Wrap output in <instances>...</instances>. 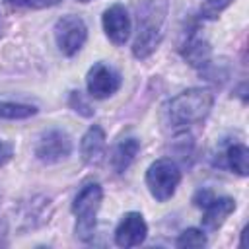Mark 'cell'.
I'll return each instance as SVG.
<instances>
[{
  "label": "cell",
  "mask_w": 249,
  "mask_h": 249,
  "mask_svg": "<svg viewBox=\"0 0 249 249\" xmlns=\"http://www.w3.org/2000/svg\"><path fill=\"white\" fill-rule=\"evenodd\" d=\"M167 12L165 0H146L138 6V35L132 43V54L136 58H148L161 41V27Z\"/></svg>",
  "instance_id": "1"
},
{
  "label": "cell",
  "mask_w": 249,
  "mask_h": 249,
  "mask_svg": "<svg viewBox=\"0 0 249 249\" xmlns=\"http://www.w3.org/2000/svg\"><path fill=\"white\" fill-rule=\"evenodd\" d=\"M214 97L208 89L191 88L177 93L167 103V119L173 126H191L204 121L212 109Z\"/></svg>",
  "instance_id": "2"
},
{
  "label": "cell",
  "mask_w": 249,
  "mask_h": 249,
  "mask_svg": "<svg viewBox=\"0 0 249 249\" xmlns=\"http://www.w3.org/2000/svg\"><path fill=\"white\" fill-rule=\"evenodd\" d=\"M103 200V191L99 183H86L72 202V212L76 216V237L89 241L95 230V216Z\"/></svg>",
  "instance_id": "3"
},
{
  "label": "cell",
  "mask_w": 249,
  "mask_h": 249,
  "mask_svg": "<svg viewBox=\"0 0 249 249\" xmlns=\"http://www.w3.org/2000/svg\"><path fill=\"white\" fill-rule=\"evenodd\" d=\"M179 181H181V171L177 163L171 161L169 158L156 160L154 163H150L146 171V185L150 189V195L160 202H165L175 195Z\"/></svg>",
  "instance_id": "4"
},
{
  "label": "cell",
  "mask_w": 249,
  "mask_h": 249,
  "mask_svg": "<svg viewBox=\"0 0 249 249\" xmlns=\"http://www.w3.org/2000/svg\"><path fill=\"white\" fill-rule=\"evenodd\" d=\"M86 39H88V27L82 18L68 14L54 23V41L62 54L66 56L76 54L84 47Z\"/></svg>",
  "instance_id": "5"
},
{
  "label": "cell",
  "mask_w": 249,
  "mask_h": 249,
  "mask_svg": "<svg viewBox=\"0 0 249 249\" xmlns=\"http://www.w3.org/2000/svg\"><path fill=\"white\" fill-rule=\"evenodd\" d=\"M70 152H72V140L60 128H51L43 132L35 146V156L43 163H56L60 160H66Z\"/></svg>",
  "instance_id": "6"
},
{
  "label": "cell",
  "mask_w": 249,
  "mask_h": 249,
  "mask_svg": "<svg viewBox=\"0 0 249 249\" xmlns=\"http://www.w3.org/2000/svg\"><path fill=\"white\" fill-rule=\"evenodd\" d=\"M86 88L88 93L95 99H105L111 97L113 93H117V89L121 88V76L115 68L97 62L89 68L88 76H86Z\"/></svg>",
  "instance_id": "7"
},
{
  "label": "cell",
  "mask_w": 249,
  "mask_h": 249,
  "mask_svg": "<svg viewBox=\"0 0 249 249\" xmlns=\"http://www.w3.org/2000/svg\"><path fill=\"white\" fill-rule=\"evenodd\" d=\"M148 235L146 220L140 212H126L115 228V243L119 247H136Z\"/></svg>",
  "instance_id": "8"
},
{
  "label": "cell",
  "mask_w": 249,
  "mask_h": 249,
  "mask_svg": "<svg viewBox=\"0 0 249 249\" xmlns=\"http://www.w3.org/2000/svg\"><path fill=\"white\" fill-rule=\"evenodd\" d=\"M103 31L105 35L115 43V45H124L128 35H130V18L128 12L123 4H113L103 12L101 18Z\"/></svg>",
  "instance_id": "9"
},
{
  "label": "cell",
  "mask_w": 249,
  "mask_h": 249,
  "mask_svg": "<svg viewBox=\"0 0 249 249\" xmlns=\"http://www.w3.org/2000/svg\"><path fill=\"white\" fill-rule=\"evenodd\" d=\"M204 214H202V226L208 231H216L226 218L235 210V200L231 196H212L204 206Z\"/></svg>",
  "instance_id": "10"
},
{
  "label": "cell",
  "mask_w": 249,
  "mask_h": 249,
  "mask_svg": "<svg viewBox=\"0 0 249 249\" xmlns=\"http://www.w3.org/2000/svg\"><path fill=\"white\" fill-rule=\"evenodd\" d=\"M80 154L86 163H97L105 154V132L99 124H91L80 140Z\"/></svg>",
  "instance_id": "11"
},
{
  "label": "cell",
  "mask_w": 249,
  "mask_h": 249,
  "mask_svg": "<svg viewBox=\"0 0 249 249\" xmlns=\"http://www.w3.org/2000/svg\"><path fill=\"white\" fill-rule=\"evenodd\" d=\"M138 150H140V142L136 138H124V140H121L115 146L113 154H111V165H113V169L117 173H124L128 169V165L134 161Z\"/></svg>",
  "instance_id": "12"
},
{
  "label": "cell",
  "mask_w": 249,
  "mask_h": 249,
  "mask_svg": "<svg viewBox=\"0 0 249 249\" xmlns=\"http://www.w3.org/2000/svg\"><path fill=\"white\" fill-rule=\"evenodd\" d=\"M183 56L195 68L206 66L208 60H210V45H208V41H204V39H200L196 35L189 37L185 47H183Z\"/></svg>",
  "instance_id": "13"
},
{
  "label": "cell",
  "mask_w": 249,
  "mask_h": 249,
  "mask_svg": "<svg viewBox=\"0 0 249 249\" xmlns=\"http://www.w3.org/2000/svg\"><path fill=\"white\" fill-rule=\"evenodd\" d=\"M226 163L233 173L245 177L249 173V150L243 144H230L226 150Z\"/></svg>",
  "instance_id": "14"
},
{
  "label": "cell",
  "mask_w": 249,
  "mask_h": 249,
  "mask_svg": "<svg viewBox=\"0 0 249 249\" xmlns=\"http://www.w3.org/2000/svg\"><path fill=\"white\" fill-rule=\"evenodd\" d=\"M37 113L35 105H27V103H14V101H0V117L2 119H29Z\"/></svg>",
  "instance_id": "15"
},
{
  "label": "cell",
  "mask_w": 249,
  "mask_h": 249,
  "mask_svg": "<svg viewBox=\"0 0 249 249\" xmlns=\"http://www.w3.org/2000/svg\"><path fill=\"white\" fill-rule=\"evenodd\" d=\"M175 245L181 247V249L204 247V245H206V235H204V231L198 230V228H187L185 231H181V235L177 237Z\"/></svg>",
  "instance_id": "16"
},
{
  "label": "cell",
  "mask_w": 249,
  "mask_h": 249,
  "mask_svg": "<svg viewBox=\"0 0 249 249\" xmlns=\"http://www.w3.org/2000/svg\"><path fill=\"white\" fill-rule=\"evenodd\" d=\"M68 103H70V107H72L76 113H80V115H84V117H91V115H93V109H91L89 103L82 97L80 91H70Z\"/></svg>",
  "instance_id": "17"
},
{
  "label": "cell",
  "mask_w": 249,
  "mask_h": 249,
  "mask_svg": "<svg viewBox=\"0 0 249 249\" xmlns=\"http://www.w3.org/2000/svg\"><path fill=\"white\" fill-rule=\"evenodd\" d=\"M60 0H6L8 6L14 8H31V10H41V8H51L58 4Z\"/></svg>",
  "instance_id": "18"
},
{
  "label": "cell",
  "mask_w": 249,
  "mask_h": 249,
  "mask_svg": "<svg viewBox=\"0 0 249 249\" xmlns=\"http://www.w3.org/2000/svg\"><path fill=\"white\" fill-rule=\"evenodd\" d=\"M231 0H206V4L202 6V16L204 18H216Z\"/></svg>",
  "instance_id": "19"
},
{
  "label": "cell",
  "mask_w": 249,
  "mask_h": 249,
  "mask_svg": "<svg viewBox=\"0 0 249 249\" xmlns=\"http://www.w3.org/2000/svg\"><path fill=\"white\" fill-rule=\"evenodd\" d=\"M12 156H14V148H12V144L0 140V165H6V163L12 160Z\"/></svg>",
  "instance_id": "20"
},
{
  "label": "cell",
  "mask_w": 249,
  "mask_h": 249,
  "mask_svg": "<svg viewBox=\"0 0 249 249\" xmlns=\"http://www.w3.org/2000/svg\"><path fill=\"white\" fill-rule=\"evenodd\" d=\"M78 2H89V0H78Z\"/></svg>",
  "instance_id": "21"
}]
</instances>
